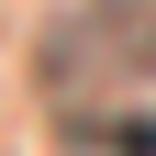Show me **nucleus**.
<instances>
[{
  "instance_id": "1",
  "label": "nucleus",
  "mask_w": 156,
  "mask_h": 156,
  "mask_svg": "<svg viewBox=\"0 0 156 156\" xmlns=\"http://www.w3.org/2000/svg\"><path fill=\"white\" fill-rule=\"evenodd\" d=\"M56 101H112V89H156V0H78L67 23L34 45Z\"/></svg>"
}]
</instances>
